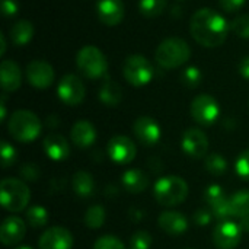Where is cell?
I'll return each mask as SVG.
<instances>
[{"label": "cell", "instance_id": "6da1fadb", "mask_svg": "<svg viewBox=\"0 0 249 249\" xmlns=\"http://www.w3.org/2000/svg\"><path fill=\"white\" fill-rule=\"evenodd\" d=\"M231 26L226 19L210 7L198 9L190 20V32L193 38L203 47L214 48L222 45L229 34Z\"/></svg>", "mask_w": 249, "mask_h": 249}, {"label": "cell", "instance_id": "7a4b0ae2", "mask_svg": "<svg viewBox=\"0 0 249 249\" xmlns=\"http://www.w3.org/2000/svg\"><path fill=\"white\" fill-rule=\"evenodd\" d=\"M190 57L191 48L188 42L177 36L163 39L155 51V58L163 69H178L184 66Z\"/></svg>", "mask_w": 249, "mask_h": 249}, {"label": "cell", "instance_id": "3957f363", "mask_svg": "<svg viewBox=\"0 0 249 249\" xmlns=\"http://www.w3.org/2000/svg\"><path fill=\"white\" fill-rule=\"evenodd\" d=\"M156 201L165 207H175L182 204L188 197V184L177 175H168L156 181L153 187Z\"/></svg>", "mask_w": 249, "mask_h": 249}, {"label": "cell", "instance_id": "277c9868", "mask_svg": "<svg viewBox=\"0 0 249 249\" xmlns=\"http://www.w3.org/2000/svg\"><path fill=\"white\" fill-rule=\"evenodd\" d=\"M41 121L39 118L28 109H18L15 111L9 121H7V131L9 134L20 143H31L34 142L41 133Z\"/></svg>", "mask_w": 249, "mask_h": 249}, {"label": "cell", "instance_id": "5b68a950", "mask_svg": "<svg viewBox=\"0 0 249 249\" xmlns=\"http://www.w3.org/2000/svg\"><path fill=\"white\" fill-rule=\"evenodd\" d=\"M31 200V191L28 185L19 178H4L0 184V201L1 206L10 213L22 212Z\"/></svg>", "mask_w": 249, "mask_h": 249}, {"label": "cell", "instance_id": "8992f818", "mask_svg": "<svg viewBox=\"0 0 249 249\" xmlns=\"http://www.w3.org/2000/svg\"><path fill=\"white\" fill-rule=\"evenodd\" d=\"M77 69L88 79H99L105 76L108 63L104 53L95 45H85L79 50L76 57Z\"/></svg>", "mask_w": 249, "mask_h": 249}, {"label": "cell", "instance_id": "52a82bcc", "mask_svg": "<svg viewBox=\"0 0 249 249\" xmlns=\"http://www.w3.org/2000/svg\"><path fill=\"white\" fill-rule=\"evenodd\" d=\"M123 73H124L125 80L130 85L140 88V86L147 85L152 80L153 66L144 55L133 54L125 60L124 67H123Z\"/></svg>", "mask_w": 249, "mask_h": 249}, {"label": "cell", "instance_id": "ba28073f", "mask_svg": "<svg viewBox=\"0 0 249 249\" xmlns=\"http://www.w3.org/2000/svg\"><path fill=\"white\" fill-rule=\"evenodd\" d=\"M191 115L194 121L201 125H212L220 115V107L217 101L210 95H198L191 104Z\"/></svg>", "mask_w": 249, "mask_h": 249}, {"label": "cell", "instance_id": "9c48e42d", "mask_svg": "<svg viewBox=\"0 0 249 249\" xmlns=\"http://www.w3.org/2000/svg\"><path fill=\"white\" fill-rule=\"evenodd\" d=\"M57 96L66 105H79L85 99V85L82 79L76 74L63 76L57 86Z\"/></svg>", "mask_w": 249, "mask_h": 249}, {"label": "cell", "instance_id": "30bf717a", "mask_svg": "<svg viewBox=\"0 0 249 249\" xmlns=\"http://www.w3.org/2000/svg\"><path fill=\"white\" fill-rule=\"evenodd\" d=\"M107 152L112 162L118 165H128L134 160L137 155V147L130 137L118 134L108 142Z\"/></svg>", "mask_w": 249, "mask_h": 249}, {"label": "cell", "instance_id": "8fae6325", "mask_svg": "<svg viewBox=\"0 0 249 249\" xmlns=\"http://www.w3.org/2000/svg\"><path fill=\"white\" fill-rule=\"evenodd\" d=\"M242 239V229L238 223L222 222L213 231V244L217 249H235Z\"/></svg>", "mask_w": 249, "mask_h": 249}, {"label": "cell", "instance_id": "7c38bea8", "mask_svg": "<svg viewBox=\"0 0 249 249\" xmlns=\"http://www.w3.org/2000/svg\"><path fill=\"white\" fill-rule=\"evenodd\" d=\"M26 79L36 89H47L54 82V69L50 63L34 60L26 66Z\"/></svg>", "mask_w": 249, "mask_h": 249}, {"label": "cell", "instance_id": "4fadbf2b", "mask_svg": "<svg viewBox=\"0 0 249 249\" xmlns=\"http://www.w3.org/2000/svg\"><path fill=\"white\" fill-rule=\"evenodd\" d=\"M182 150L193 159H201L207 156L209 139L200 128H188L182 136Z\"/></svg>", "mask_w": 249, "mask_h": 249}, {"label": "cell", "instance_id": "5bb4252c", "mask_svg": "<svg viewBox=\"0 0 249 249\" xmlns=\"http://www.w3.org/2000/svg\"><path fill=\"white\" fill-rule=\"evenodd\" d=\"M39 249H71L73 235L63 226L48 228L39 238Z\"/></svg>", "mask_w": 249, "mask_h": 249}, {"label": "cell", "instance_id": "9a60e30c", "mask_svg": "<svg viewBox=\"0 0 249 249\" xmlns=\"http://www.w3.org/2000/svg\"><path fill=\"white\" fill-rule=\"evenodd\" d=\"M133 131L140 144L149 147L160 140V127L152 117H140L134 121Z\"/></svg>", "mask_w": 249, "mask_h": 249}, {"label": "cell", "instance_id": "2e32d148", "mask_svg": "<svg viewBox=\"0 0 249 249\" xmlns=\"http://www.w3.org/2000/svg\"><path fill=\"white\" fill-rule=\"evenodd\" d=\"M26 233L25 222L18 216H9L4 219L0 228V241L6 247H12L19 244Z\"/></svg>", "mask_w": 249, "mask_h": 249}, {"label": "cell", "instance_id": "e0dca14e", "mask_svg": "<svg viewBox=\"0 0 249 249\" xmlns=\"http://www.w3.org/2000/svg\"><path fill=\"white\" fill-rule=\"evenodd\" d=\"M96 10L99 20L108 26H115L121 23L125 15L123 0H99Z\"/></svg>", "mask_w": 249, "mask_h": 249}, {"label": "cell", "instance_id": "ac0fdd59", "mask_svg": "<svg viewBox=\"0 0 249 249\" xmlns=\"http://www.w3.org/2000/svg\"><path fill=\"white\" fill-rule=\"evenodd\" d=\"M42 147L45 155L55 162H61L66 160L70 156V146L69 142L58 133H51L48 134L44 142H42Z\"/></svg>", "mask_w": 249, "mask_h": 249}, {"label": "cell", "instance_id": "d6986e66", "mask_svg": "<svg viewBox=\"0 0 249 249\" xmlns=\"http://www.w3.org/2000/svg\"><path fill=\"white\" fill-rule=\"evenodd\" d=\"M70 137H71L73 144H76L80 149H88L96 140V128H95V125L90 121L79 120L71 127Z\"/></svg>", "mask_w": 249, "mask_h": 249}, {"label": "cell", "instance_id": "ffe728a7", "mask_svg": "<svg viewBox=\"0 0 249 249\" xmlns=\"http://www.w3.org/2000/svg\"><path fill=\"white\" fill-rule=\"evenodd\" d=\"M0 79H1V88L4 92H15L22 85V71L20 67L12 61L4 60L0 64Z\"/></svg>", "mask_w": 249, "mask_h": 249}, {"label": "cell", "instance_id": "44dd1931", "mask_svg": "<svg viewBox=\"0 0 249 249\" xmlns=\"http://www.w3.org/2000/svg\"><path fill=\"white\" fill-rule=\"evenodd\" d=\"M159 228L166 232L168 235L177 236L182 235L188 229V220L187 217L179 212H165L158 219Z\"/></svg>", "mask_w": 249, "mask_h": 249}, {"label": "cell", "instance_id": "7402d4cb", "mask_svg": "<svg viewBox=\"0 0 249 249\" xmlns=\"http://www.w3.org/2000/svg\"><path fill=\"white\" fill-rule=\"evenodd\" d=\"M123 185L131 194H140L147 190L150 181L149 177L140 169H128L123 174Z\"/></svg>", "mask_w": 249, "mask_h": 249}, {"label": "cell", "instance_id": "603a6c76", "mask_svg": "<svg viewBox=\"0 0 249 249\" xmlns=\"http://www.w3.org/2000/svg\"><path fill=\"white\" fill-rule=\"evenodd\" d=\"M71 187L77 197L89 198L95 193V179L86 171H77L71 178Z\"/></svg>", "mask_w": 249, "mask_h": 249}, {"label": "cell", "instance_id": "cb8c5ba5", "mask_svg": "<svg viewBox=\"0 0 249 249\" xmlns=\"http://www.w3.org/2000/svg\"><path fill=\"white\" fill-rule=\"evenodd\" d=\"M121 99H123L121 86L112 79L107 77L99 89V101L107 107H115L121 102Z\"/></svg>", "mask_w": 249, "mask_h": 249}, {"label": "cell", "instance_id": "d4e9b609", "mask_svg": "<svg viewBox=\"0 0 249 249\" xmlns=\"http://www.w3.org/2000/svg\"><path fill=\"white\" fill-rule=\"evenodd\" d=\"M34 25L28 20V19H20L18 22H15L10 28V38L13 41L15 45L22 47L26 45L32 36H34Z\"/></svg>", "mask_w": 249, "mask_h": 249}, {"label": "cell", "instance_id": "484cf974", "mask_svg": "<svg viewBox=\"0 0 249 249\" xmlns=\"http://www.w3.org/2000/svg\"><path fill=\"white\" fill-rule=\"evenodd\" d=\"M231 210L233 217H244L249 214V190H239L231 198Z\"/></svg>", "mask_w": 249, "mask_h": 249}, {"label": "cell", "instance_id": "4316f807", "mask_svg": "<svg viewBox=\"0 0 249 249\" xmlns=\"http://www.w3.org/2000/svg\"><path fill=\"white\" fill-rule=\"evenodd\" d=\"M107 219V212L102 206H92L85 214V225L89 229H99Z\"/></svg>", "mask_w": 249, "mask_h": 249}, {"label": "cell", "instance_id": "83f0119b", "mask_svg": "<svg viewBox=\"0 0 249 249\" xmlns=\"http://www.w3.org/2000/svg\"><path fill=\"white\" fill-rule=\"evenodd\" d=\"M166 9V0H140L139 10L146 18H156Z\"/></svg>", "mask_w": 249, "mask_h": 249}, {"label": "cell", "instance_id": "f1b7e54d", "mask_svg": "<svg viewBox=\"0 0 249 249\" xmlns=\"http://www.w3.org/2000/svg\"><path fill=\"white\" fill-rule=\"evenodd\" d=\"M26 220L29 226L35 229H41L48 223V212L42 206H32L26 212Z\"/></svg>", "mask_w": 249, "mask_h": 249}, {"label": "cell", "instance_id": "f546056e", "mask_svg": "<svg viewBox=\"0 0 249 249\" xmlns=\"http://www.w3.org/2000/svg\"><path fill=\"white\" fill-rule=\"evenodd\" d=\"M204 165H206L207 172H210V174L214 175V177L223 175V174L228 171V162H226V159H225L222 155H219V153H210V155H207Z\"/></svg>", "mask_w": 249, "mask_h": 249}, {"label": "cell", "instance_id": "4dcf8cb0", "mask_svg": "<svg viewBox=\"0 0 249 249\" xmlns=\"http://www.w3.org/2000/svg\"><path fill=\"white\" fill-rule=\"evenodd\" d=\"M210 212L217 219V220H222V222H226L229 217H232V210H231V203H229V198H223L222 201L213 204L210 207Z\"/></svg>", "mask_w": 249, "mask_h": 249}, {"label": "cell", "instance_id": "1f68e13d", "mask_svg": "<svg viewBox=\"0 0 249 249\" xmlns=\"http://www.w3.org/2000/svg\"><path fill=\"white\" fill-rule=\"evenodd\" d=\"M93 249H127L125 245L123 244L121 239H118L117 236L112 235H105L101 236L95 241Z\"/></svg>", "mask_w": 249, "mask_h": 249}, {"label": "cell", "instance_id": "d6a6232c", "mask_svg": "<svg viewBox=\"0 0 249 249\" xmlns=\"http://www.w3.org/2000/svg\"><path fill=\"white\" fill-rule=\"evenodd\" d=\"M152 247V236L146 231L136 232L130 239L128 249H149Z\"/></svg>", "mask_w": 249, "mask_h": 249}, {"label": "cell", "instance_id": "836d02e7", "mask_svg": "<svg viewBox=\"0 0 249 249\" xmlns=\"http://www.w3.org/2000/svg\"><path fill=\"white\" fill-rule=\"evenodd\" d=\"M231 29L241 38H249V15H241L233 19L231 23Z\"/></svg>", "mask_w": 249, "mask_h": 249}, {"label": "cell", "instance_id": "e575fe53", "mask_svg": "<svg viewBox=\"0 0 249 249\" xmlns=\"http://www.w3.org/2000/svg\"><path fill=\"white\" fill-rule=\"evenodd\" d=\"M181 79H182V83L188 88H196L200 85L201 82V71L200 69H197L196 66H190L187 67L182 74H181Z\"/></svg>", "mask_w": 249, "mask_h": 249}, {"label": "cell", "instance_id": "d590c367", "mask_svg": "<svg viewBox=\"0 0 249 249\" xmlns=\"http://www.w3.org/2000/svg\"><path fill=\"white\" fill-rule=\"evenodd\" d=\"M16 162V150L15 147L7 143L6 140L1 142V166L3 169L10 168Z\"/></svg>", "mask_w": 249, "mask_h": 249}, {"label": "cell", "instance_id": "8d00e7d4", "mask_svg": "<svg viewBox=\"0 0 249 249\" xmlns=\"http://www.w3.org/2000/svg\"><path fill=\"white\" fill-rule=\"evenodd\" d=\"M223 198H226V196H225L223 188H222L220 185L213 184V185L207 187L206 194H204V200H206V203L209 204V207H212L213 204H216V203L222 201Z\"/></svg>", "mask_w": 249, "mask_h": 249}, {"label": "cell", "instance_id": "74e56055", "mask_svg": "<svg viewBox=\"0 0 249 249\" xmlns=\"http://www.w3.org/2000/svg\"><path fill=\"white\" fill-rule=\"evenodd\" d=\"M235 169H236V174L245 179L249 181V149L248 150H244L238 159H236V163H235Z\"/></svg>", "mask_w": 249, "mask_h": 249}, {"label": "cell", "instance_id": "f35d334b", "mask_svg": "<svg viewBox=\"0 0 249 249\" xmlns=\"http://www.w3.org/2000/svg\"><path fill=\"white\" fill-rule=\"evenodd\" d=\"M19 174L22 177V179L25 181H29V182H35L39 179V168L35 165V163H25L20 169H19Z\"/></svg>", "mask_w": 249, "mask_h": 249}, {"label": "cell", "instance_id": "ab89813d", "mask_svg": "<svg viewBox=\"0 0 249 249\" xmlns=\"http://www.w3.org/2000/svg\"><path fill=\"white\" fill-rule=\"evenodd\" d=\"M19 10L16 0H1V13L4 16H15Z\"/></svg>", "mask_w": 249, "mask_h": 249}, {"label": "cell", "instance_id": "60d3db41", "mask_svg": "<svg viewBox=\"0 0 249 249\" xmlns=\"http://www.w3.org/2000/svg\"><path fill=\"white\" fill-rule=\"evenodd\" d=\"M220 6L223 7V10L232 13V12H238L239 9H242V6L245 4L247 0H219Z\"/></svg>", "mask_w": 249, "mask_h": 249}, {"label": "cell", "instance_id": "b9f144b4", "mask_svg": "<svg viewBox=\"0 0 249 249\" xmlns=\"http://www.w3.org/2000/svg\"><path fill=\"white\" fill-rule=\"evenodd\" d=\"M194 222L198 226H207L212 222V212H207V210H198V212H196Z\"/></svg>", "mask_w": 249, "mask_h": 249}, {"label": "cell", "instance_id": "7bdbcfd3", "mask_svg": "<svg viewBox=\"0 0 249 249\" xmlns=\"http://www.w3.org/2000/svg\"><path fill=\"white\" fill-rule=\"evenodd\" d=\"M239 71H241V76L248 79L249 80V55L245 57L242 61H241V66H239Z\"/></svg>", "mask_w": 249, "mask_h": 249}, {"label": "cell", "instance_id": "ee69618b", "mask_svg": "<svg viewBox=\"0 0 249 249\" xmlns=\"http://www.w3.org/2000/svg\"><path fill=\"white\" fill-rule=\"evenodd\" d=\"M242 229V232H249V214L248 216H244L239 219V223H238Z\"/></svg>", "mask_w": 249, "mask_h": 249}, {"label": "cell", "instance_id": "f6af8a7d", "mask_svg": "<svg viewBox=\"0 0 249 249\" xmlns=\"http://www.w3.org/2000/svg\"><path fill=\"white\" fill-rule=\"evenodd\" d=\"M0 44H1V48H0V54L3 55L4 51H6V39H4V35L0 34Z\"/></svg>", "mask_w": 249, "mask_h": 249}, {"label": "cell", "instance_id": "bcb514c9", "mask_svg": "<svg viewBox=\"0 0 249 249\" xmlns=\"http://www.w3.org/2000/svg\"><path fill=\"white\" fill-rule=\"evenodd\" d=\"M6 118V105H4V96L1 98V115H0V120L3 121Z\"/></svg>", "mask_w": 249, "mask_h": 249}, {"label": "cell", "instance_id": "7dc6e473", "mask_svg": "<svg viewBox=\"0 0 249 249\" xmlns=\"http://www.w3.org/2000/svg\"><path fill=\"white\" fill-rule=\"evenodd\" d=\"M15 249H32L31 247H18V248H15Z\"/></svg>", "mask_w": 249, "mask_h": 249}]
</instances>
